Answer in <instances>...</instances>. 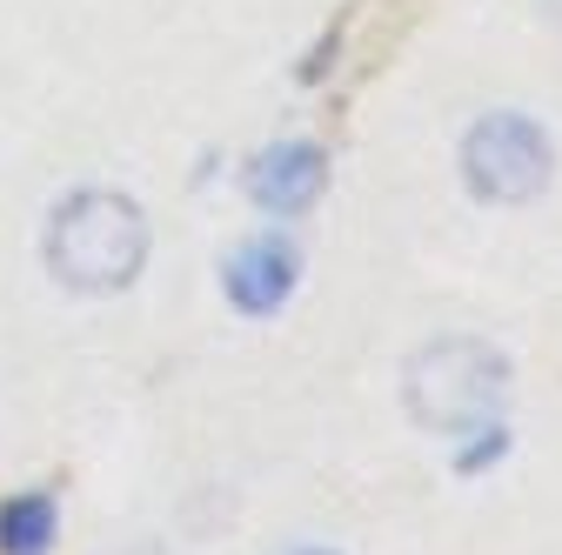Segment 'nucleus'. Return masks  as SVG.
Here are the masks:
<instances>
[{
  "label": "nucleus",
  "instance_id": "f257e3e1",
  "mask_svg": "<svg viewBox=\"0 0 562 555\" xmlns=\"http://www.w3.org/2000/svg\"><path fill=\"white\" fill-rule=\"evenodd\" d=\"M47 268L75 295H121L148 261V215L114 188H81L47 222Z\"/></svg>",
  "mask_w": 562,
  "mask_h": 555
},
{
  "label": "nucleus",
  "instance_id": "f03ea898",
  "mask_svg": "<svg viewBox=\"0 0 562 555\" xmlns=\"http://www.w3.org/2000/svg\"><path fill=\"white\" fill-rule=\"evenodd\" d=\"M402 401L429 435L482 429V422H496L503 401H509V355L475 341V335L429 341V349H415V362L402 375Z\"/></svg>",
  "mask_w": 562,
  "mask_h": 555
},
{
  "label": "nucleus",
  "instance_id": "7ed1b4c3",
  "mask_svg": "<svg viewBox=\"0 0 562 555\" xmlns=\"http://www.w3.org/2000/svg\"><path fill=\"white\" fill-rule=\"evenodd\" d=\"M555 148L529 114H482L462 141V181L482 201H529L549 188Z\"/></svg>",
  "mask_w": 562,
  "mask_h": 555
},
{
  "label": "nucleus",
  "instance_id": "20e7f679",
  "mask_svg": "<svg viewBox=\"0 0 562 555\" xmlns=\"http://www.w3.org/2000/svg\"><path fill=\"white\" fill-rule=\"evenodd\" d=\"M322 188H328V161H322L315 141H274L248 168V194H255L261 215H274V222H295L302 207H315Z\"/></svg>",
  "mask_w": 562,
  "mask_h": 555
},
{
  "label": "nucleus",
  "instance_id": "39448f33",
  "mask_svg": "<svg viewBox=\"0 0 562 555\" xmlns=\"http://www.w3.org/2000/svg\"><path fill=\"white\" fill-rule=\"evenodd\" d=\"M295 282H302V254L281 235H261V241L228 254V302L241 315H274L281 302L295 295Z\"/></svg>",
  "mask_w": 562,
  "mask_h": 555
},
{
  "label": "nucleus",
  "instance_id": "423d86ee",
  "mask_svg": "<svg viewBox=\"0 0 562 555\" xmlns=\"http://www.w3.org/2000/svg\"><path fill=\"white\" fill-rule=\"evenodd\" d=\"M54 535H60V502L47 489L0 502V555H47Z\"/></svg>",
  "mask_w": 562,
  "mask_h": 555
},
{
  "label": "nucleus",
  "instance_id": "0eeeda50",
  "mask_svg": "<svg viewBox=\"0 0 562 555\" xmlns=\"http://www.w3.org/2000/svg\"><path fill=\"white\" fill-rule=\"evenodd\" d=\"M475 435H482V442H475V449H462V468H482V462H496V455H509V429H496V422H482Z\"/></svg>",
  "mask_w": 562,
  "mask_h": 555
},
{
  "label": "nucleus",
  "instance_id": "6e6552de",
  "mask_svg": "<svg viewBox=\"0 0 562 555\" xmlns=\"http://www.w3.org/2000/svg\"><path fill=\"white\" fill-rule=\"evenodd\" d=\"M295 555H328V548H295Z\"/></svg>",
  "mask_w": 562,
  "mask_h": 555
}]
</instances>
